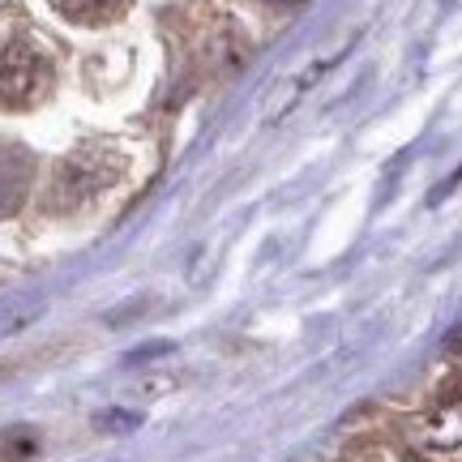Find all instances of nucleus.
I'll return each mask as SVG.
<instances>
[{
    "instance_id": "1",
    "label": "nucleus",
    "mask_w": 462,
    "mask_h": 462,
    "mask_svg": "<svg viewBox=\"0 0 462 462\" xmlns=\"http://www.w3.org/2000/svg\"><path fill=\"white\" fill-rule=\"evenodd\" d=\"M51 90V60L31 39L0 43V112H26Z\"/></svg>"
},
{
    "instance_id": "2",
    "label": "nucleus",
    "mask_w": 462,
    "mask_h": 462,
    "mask_svg": "<svg viewBox=\"0 0 462 462\" xmlns=\"http://www.w3.org/2000/svg\"><path fill=\"white\" fill-rule=\"evenodd\" d=\"M429 441L437 449H454L462 446V377H454L437 394V402H432V411H429Z\"/></svg>"
},
{
    "instance_id": "3",
    "label": "nucleus",
    "mask_w": 462,
    "mask_h": 462,
    "mask_svg": "<svg viewBox=\"0 0 462 462\" xmlns=\"http://www.w3.org/2000/svg\"><path fill=\"white\" fill-rule=\"evenodd\" d=\"M34 163L26 150H0V218L22 210V201L31 193Z\"/></svg>"
},
{
    "instance_id": "4",
    "label": "nucleus",
    "mask_w": 462,
    "mask_h": 462,
    "mask_svg": "<svg viewBox=\"0 0 462 462\" xmlns=\"http://www.w3.org/2000/svg\"><path fill=\"white\" fill-rule=\"evenodd\" d=\"M51 5L73 22H107L112 14L125 9V0H51Z\"/></svg>"
},
{
    "instance_id": "5",
    "label": "nucleus",
    "mask_w": 462,
    "mask_h": 462,
    "mask_svg": "<svg viewBox=\"0 0 462 462\" xmlns=\"http://www.w3.org/2000/svg\"><path fill=\"white\" fill-rule=\"evenodd\" d=\"M34 449H39V441H34L31 432H5V437H0V454H5V458H26Z\"/></svg>"
},
{
    "instance_id": "6",
    "label": "nucleus",
    "mask_w": 462,
    "mask_h": 462,
    "mask_svg": "<svg viewBox=\"0 0 462 462\" xmlns=\"http://www.w3.org/2000/svg\"><path fill=\"white\" fill-rule=\"evenodd\" d=\"M446 346H449V351H454V356H462V321H458V326H454V334H449V338H446Z\"/></svg>"
},
{
    "instance_id": "7",
    "label": "nucleus",
    "mask_w": 462,
    "mask_h": 462,
    "mask_svg": "<svg viewBox=\"0 0 462 462\" xmlns=\"http://www.w3.org/2000/svg\"><path fill=\"white\" fill-rule=\"evenodd\" d=\"M407 462H424V458H415V454H407Z\"/></svg>"
},
{
    "instance_id": "8",
    "label": "nucleus",
    "mask_w": 462,
    "mask_h": 462,
    "mask_svg": "<svg viewBox=\"0 0 462 462\" xmlns=\"http://www.w3.org/2000/svg\"><path fill=\"white\" fill-rule=\"evenodd\" d=\"M274 5H291V0H274Z\"/></svg>"
},
{
    "instance_id": "9",
    "label": "nucleus",
    "mask_w": 462,
    "mask_h": 462,
    "mask_svg": "<svg viewBox=\"0 0 462 462\" xmlns=\"http://www.w3.org/2000/svg\"><path fill=\"white\" fill-rule=\"evenodd\" d=\"M368 462H373V458H368Z\"/></svg>"
}]
</instances>
